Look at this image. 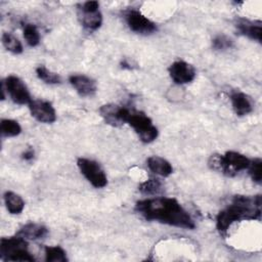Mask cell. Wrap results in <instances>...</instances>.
<instances>
[{"label":"cell","mask_w":262,"mask_h":262,"mask_svg":"<svg viewBox=\"0 0 262 262\" xmlns=\"http://www.w3.org/2000/svg\"><path fill=\"white\" fill-rule=\"evenodd\" d=\"M135 211L148 221H158L185 229L195 227L189 213L174 198L160 196L140 200L135 205Z\"/></svg>","instance_id":"1"},{"label":"cell","mask_w":262,"mask_h":262,"mask_svg":"<svg viewBox=\"0 0 262 262\" xmlns=\"http://www.w3.org/2000/svg\"><path fill=\"white\" fill-rule=\"evenodd\" d=\"M261 196L234 195L231 204L220 211L216 217V228L224 234L236 221L260 219Z\"/></svg>","instance_id":"2"},{"label":"cell","mask_w":262,"mask_h":262,"mask_svg":"<svg viewBox=\"0 0 262 262\" xmlns=\"http://www.w3.org/2000/svg\"><path fill=\"white\" fill-rule=\"evenodd\" d=\"M250 159L237 151L229 150L224 155H212L208 161V165L212 170L223 173L226 176H234L239 171L248 169Z\"/></svg>","instance_id":"3"},{"label":"cell","mask_w":262,"mask_h":262,"mask_svg":"<svg viewBox=\"0 0 262 262\" xmlns=\"http://www.w3.org/2000/svg\"><path fill=\"white\" fill-rule=\"evenodd\" d=\"M0 258L3 261H35L29 251L28 241L16 234L15 236L1 238Z\"/></svg>","instance_id":"4"},{"label":"cell","mask_w":262,"mask_h":262,"mask_svg":"<svg viewBox=\"0 0 262 262\" xmlns=\"http://www.w3.org/2000/svg\"><path fill=\"white\" fill-rule=\"evenodd\" d=\"M126 124L134 129L139 139L144 143L152 142L159 135V131L152 124L151 119L142 112L130 110Z\"/></svg>","instance_id":"5"},{"label":"cell","mask_w":262,"mask_h":262,"mask_svg":"<svg viewBox=\"0 0 262 262\" xmlns=\"http://www.w3.org/2000/svg\"><path fill=\"white\" fill-rule=\"evenodd\" d=\"M77 166L88 182L95 188H102L107 184V177L97 162L86 158H79Z\"/></svg>","instance_id":"6"},{"label":"cell","mask_w":262,"mask_h":262,"mask_svg":"<svg viewBox=\"0 0 262 262\" xmlns=\"http://www.w3.org/2000/svg\"><path fill=\"white\" fill-rule=\"evenodd\" d=\"M78 17L81 25L88 31H96L102 24V14L97 1L84 2L78 8Z\"/></svg>","instance_id":"7"},{"label":"cell","mask_w":262,"mask_h":262,"mask_svg":"<svg viewBox=\"0 0 262 262\" xmlns=\"http://www.w3.org/2000/svg\"><path fill=\"white\" fill-rule=\"evenodd\" d=\"M4 84L5 90L7 91L9 97L14 103L24 105L29 104L32 101L31 94L25 82L14 75L8 76L5 80L2 81Z\"/></svg>","instance_id":"8"},{"label":"cell","mask_w":262,"mask_h":262,"mask_svg":"<svg viewBox=\"0 0 262 262\" xmlns=\"http://www.w3.org/2000/svg\"><path fill=\"white\" fill-rule=\"evenodd\" d=\"M98 112L105 124L112 127H120L127 123L130 110L116 103H106L101 105Z\"/></svg>","instance_id":"9"},{"label":"cell","mask_w":262,"mask_h":262,"mask_svg":"<svg viewBox=\"0 0 262 262\" xmlns=\"http://www.w3.org/2000/svg\"><path fill=\"white\" fill-rule=\"evenodd\" d=\"M125 19L129 29L140 35H149L157 31V26L140 11L131 9L125 13Z\"/></svg>","instance_id":"10"},{"label":"cell","mask_w":262,"mask_h":262,"mask_svg":"<svg viewBox=\"0 0 262 262\" xmlns=\"http://www.w3.org/2000/svg\"><path fill=\"white\" fill-rule=\"evenodd\" d=\"M168 72L172 81L178 85L192 82L196 75L194 67L184 60H177L171 63Z\"/></svg>","instance_id":"11"},{"label":"cell","mask_w":262,"mask_h":262,"mask_svg":"<svg viewBox=\"0 0 262 262\" xmlns=\"http://www.w3.org/2000/svg\"><path fill=\"white\" fill-rule=\"evenodd\" d=\"M30 113L34 119L40 123L50 124L56 121V113L49 101L36 99L28 104Z\"/></svg>","instance_id":"12"},{"label":"cell","mask_w":262,"mask_h":262,"mask_svg":"<svg viewBox=\"0 0 262 262\" xmlns=\"http://www.w3.org/2000/svg\"><path fill=\"white\" fill-rule=\"evenodd\" d=\"M69 82L82 97H91L97 91L95 80L86 75H72L69 78Z\"/></svg>","instance_id":"13"},{"label":"cell","mask_w":262,"mask_h":262,"mask_svg":"<svg viewBox=\"0 0 262 262\" xmlns=\"http://www.w3.org/2000/svg\"><path fill=\"white\" fill-rule=\"evenodd\" d=\"M229 99L231 101V105L235 115L238 117L247 116L254 110V103L252 98L242 91H232L229 95Z\"/></svg>","instance_id":"14"},{"label":"cell","mask_w":262,"mask_h":262,"mask_svg":"<svg viewBox=\"0 0 262 262\" xmlns=\"http://www.w3.org/2000/svg\"><path fill=\"white\" fill-rule=\"evenodd\" d=\"M235 27L237 31L244 35L247 36L248 38L252 40H256L257 42L261 43V35H262V28H261V23H254L249 19L245 18H239L236 20Z\"/></svg>","instance_id":"15"},{"label":"cell","mask_w":262,"mask_h":262,"mask_svg":"<svg viewBox=\"0 0 262 262\" xmlns=\"http://www.w3.org/2000/svg\"><path fill=\"white\" fill-rule=\"evenodd\" d=\"M48 233V230L45 226L38 223H27L19 228L16 232V235L27 239V241H35L39 238H43Z\"/></svg>","instance_id":"16"},{"label":"cell","mask_w":262,"mask_h":262,"mask_svg":"<svg viewBox=\"0 0 262 262\" xmlns=\"http://www.w3.org/2000/svg\"><path fill=\"white\" fill-rule=\"evenodd\" d=\"M148 169L157 175L168 177L173 173V167L166 159L159 156H150L147 161Z\"/></svg>","instance_id":"17"},{"label":"cell","mask_w":262,"mask_h":262,"mask_svg":"<svg viewBox=\"0 0 262 262\" xmlns=\"http://www.w3.org/2000/svg\"><path fill=\"white\" fill-rule=\"evenodd\" d=\"M3 198H4L5 207L10 214L16 215L23 212L25 208V202L19 194L13 191H6Z\"/></svg>","instance_id":"18"},{"label":"cell","mask_w":262,"mask_h":262,"mask_svg":"<svg viewBox=\"0 0 262 262\" xmlns=\"http://www.w3.org/2000/svg\"><path fill=\"white\" fill-rule=\"evenodd\" d=\"M45 261L47 262H66L68 261L66 251L59 246H46L44 249Z\"/></svg>","instance_id":"19"},{"label":"cell","mask_w":262,"mask_h":262,"mask_svg":"<svg viewBox=\"0 0 262 262\" xmlns=\"http://www.w3.org/2000/svg\"><path fill=\"white\" fill-rule=\"evenodd\" d=\"M1 134L5 137H14L20 134L21 127L17 121L11 119H2L0 123Z\"/></svg>","instance_id":"20"},{"label":"cell","mask_w":262,"mask_h":262,"mask_svg":"<svg viewBox=\"0 0 262 262\" xmlns=\"http://www.w3.org/2000/svg\"><path fill=\"white\" fill-rule=\"evenodd\" d=\"M2 44L8 51L14 54H19L24 50L20 41L10 33L4 32L2 34Z\"/></svg>","instance_id":"21"},{"label":"cell","mask_w":262,"mask_h":262,"mask_svg":"<svg viewBox=\"0 0 262 262\" xmlns=\"http://www.w3.org/2000/svg\"><path fill=\"white\" fill-rule=\"evenodd\" d=\"M36 75L46 84H59L61 82V78L58 74L51 72L44 66H39L36 68Z\"/></svg>","instance_id":"22"},{"label":"cell","mask_w":262,"mask_h":262,"mask_svg":"<svg viewBox=\"0 0 262 262\" xmlns=\"http://www.w3.org/2000/svg\"><path fill=\"white\" fill-rule=\"evenodd\" d=\"M24 38L28 45L31 47H35L40 43V34L38 29L33 24H26L23 28Z\"/></svg>","instance_id":"23"},{"label":"cell","mask_w":262,"mask_h":262,"mask_svg":"<svg viewBox=\"0 0 262 262\" xmlns=\"http://www.w3.org/2000/svg\"><path fill=\"white\" fill-rule=\"evenodd\" d=\"M162 182L157 179V178H150L144 182H142L139 186L138 189L141 193L147 194V195H152L157 194L162 190Z\"/></svg>","instance_id":"24"},{"label":"cell","mask_w":262,"mask_h":262,"mask_svg":"<svg viewBox=\"0 0 262 262\" xmlns=\"http://www.w3.org/2000/svg\"><path fill=\"white\" fill-rule=\"evenodd\" d=\"M249 175L252 180L258 184H261L262 181V160L260 158H255L250 161V165L248 167Z\"/></svg>","instance_id":"25"},{"label":"cell","mask_w":262,"mask_h":262,"mask_svg":"<svg viewBox=\"0 0 262 262\" xmlns=\"http://www.w3.org/2000/svg\"><path fill=\"white\" fill-rule=\"evenodd\" d=\"M233 42L225 35H218L212 40V46L215 50H226L232 46Z\"/></svg>","instance_id":"26"},{"label":"cell","mask_w":262,"mask_h":262,"mask_svg":"<svg viewBox=\"0 0 262 262\" xmlns=\"http://www.w3.org/2000/svg\"><path fill=\"white\" fill-rule=\"evenodd\" d=\"M35 157V151L32 147H29L28 149H26L23 154H21V158L25 160V161H32Z\"/></svg>","instance_id":"27"}]
</instances>
